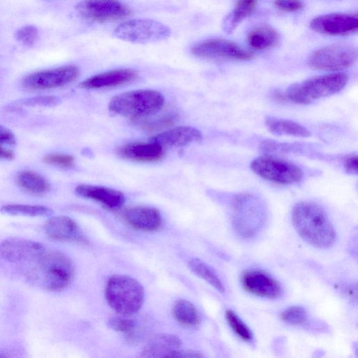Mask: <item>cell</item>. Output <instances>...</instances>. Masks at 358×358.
Segmentation results:
<instances>
[{"label":"cell","mask_w":358,"mask_h":358,"mask_svg":"<svg viewBox=\"0 0 358 358\" xmlns=\"http://www.w3.org/2000/svg\"><path fill=\"white\" fill-rule=\"evenodd\" d=\"M292 220L298 234L311 245L326 248L334 243V227L318 204L310 201L297 203L292 209Z\"/></svg>","instance_id":"obj_1"},{"label":"cell","mask_w":358,"mask_h":358,"mask_svg":"<svg viewBox=\"0 0 358 358\" xmlns=\"http://www.w3.org/2000/svg\"><path fill=\"white\" fill-rule=\"evenodd\" d=\"M75 267L71 259L63 252L45 250L31 263L27 280L33 285L51 292L65 289L72 281Z\"/></svg>","instance_id":"obj_2"},{"label":"cell","mask_w":358,"mask_h":358,"mask_svg":"<svg viewBox=\"0 0 358 358\" xmlns=\"http://www.w3.org/2000/svg\"><path fill=\"white\" fill-rule=\"evenodd\" d=\"M105 296L115 311L122 315H131L141 308L145 292L141 284L134 278L115 275L108 279Z\"/></svg>","instance_id":"obj_3"},{"label":"cell","mask_w":358,"mask_h":358,"mask_svg":"<svg viewBox=\"0 0 358 358\" xmlns=\"http://www.w3.org/2000/svg\"><path fill=\"white\" fill-rule=\"evenodd\" d=\"M348 81V76L345 73L315 76L292 85L287 89L286 94L288 99L294 103L308 104L340 92Z\"/></svg>","instance_id":"obj_4"},{"label":"cell","mask_w":358,"mask_h":358,"mask_svg":"<svg viewBox=\"0 0 358 358\" xmlns=\"http://www.w3.org/2000/svg\"><path fill=\"white\" fill-rule=\"evenodd\" d=\"M163 95L155 90H138L115 96L108 108L114 113L133 119L146 117L158 112L164 106Z\"/></svg>","instance_id":"obj_5"},{"label":"cell","mask_w":358,"mask_h":358,"mask_svg":"<svg viewBox=\"0 0 358 358\" xmlns=\"http://www.w3.org/2000/svg\"><path fill=\"white\" fill-rule=\"evenodd\" d=\"M232 225L242 238L255 236L266 220V209L262 201L250 194H241L232 202Z\"/></svg>","instance_id":"obj_6"},{"label":"cell","mask_w":358,"mask_h":358,"mask_svg":"<svg viewBox=\"0 0 358 358\" xmlns=\"http://www.w3.org/2000/svg\"><path fill=\"white\" fill-rule=\"evenodd\" d=\"M113 34L125 41L145 44L166 40L171 36V29L159 21L139 18L120 24Z\"/></svg>","instance_id":"obj_7"},{"label":"cell","mask_w":358,"mask_h":358,"mask_svg":"<svg viewBox=\"0 0 358 358\" xmlns=\"http://www.w3.org/2000/svg\"><path fill=\"white\" fill-rule=\"evenodd\" d=\"M357 59V50L352 45L340 43L315 50L308 59V65L315 70L336 71L352 66Z\"/></svg>","instance_id":"obj_8"},{"label":"cell","mask_w":358,"mask_h":358,"mask_svg":"<svg viewBox=\"0 0 358 358\" xmlns=\"http://www.w3.org/2000/svg\"><path fill=\"white\" fill-rule=\"evenodd\" d=\"M250 167L260 177L279 184L296 183L303 176L302 170L298 166L271 156L255 158L251 162Z\"/></svg>","instance_id":"obj_9"},{"label":"cell","mask_w":358,"mask_h":358,"mask_svg":"<svg viewBox=\"0 0 358 358\" xmlns=\"http://www.w3.org/2000/svg\"><path fill=\"white\" fill-rule=\"evenodd\" d=\"M192 55L206 59H228L249 61L254 58L252 52L238 44L224 38H210L194 44Z\"/></svg>","instance_id":"obj_10"},{"label":"cell","mask_w":358,"mask_h":358,"mask_svg":"<svg viewBox=\"0 0 358 358\" xmlns=\"http://www.w3.org/2000/svg\"><path fill=\"white\" fill-rule=\"evenodd\" d=\"M84 18L96 22H107L124 19L131 10L120 0H82L76 6Z\"/></svg>","instance_id":"obj_11"},{"label":"cell","mask_w":358,"mask_h":358,"mask_svg":"<svg viewBox=\"0 0 358 358\" xmlns=\"http://www.w3.org/2000/svg\"><path fill=\"white\" fill-rule=\"evenodd\" d=\"M79 69L74 65H66L31 73L22 81L27 90H45L65 86L78 78Z\"/></svg>","instance_id":"obj_12"},{"label":"cell","mask_w":358,"mask_h":358,"mask_svg":"<svg viewBox=\"0 0 358 358\" xmlns=\"http://www.w3.org/2000/svg\"><path fill=\"white\" fill-rule=\"evenodd\" d=\"M315 32L331 36H346L358 29V16L352 13H329L319 15L310 22Z\"/></svg>","instance_id":"obj_13"},{"label":"cell","mask_w":358,"mask_h":358,"mask_svg":"<svg viewBox=\"0 0 358 358\" xmlns=\"http://www.w3.org/2000/svg\"><path fill=\"white\" fill-rule=\"evenodd\" d=\"M45 250L41 243L20 237H10L0 243L1 257L16 264L32 263Z\"/></svg>","instance_id":"obj_14"},{"label":"cell","mask_w":358,"mask_h":358,"mask_svg":"<svg viewBox=\"0 0 358 358\" xmlns=\"http://www.w3.org/2000/svg\"><path fill=\"white\" fill-rule=\"evenodd\" d=\"M241 282L245 291L264 298L277 299L282 292L280 284L270 274L259 269L245 271Z\"/></svg>","instance_id":"obj_15"},{"label":"cell","mask_w":358,"mask_h":358,"mask_svg":"<svg viewBox=\"0 0 358 358\" xmlns=\"http://www.w3.org/2000/svg\"><path fill=\"white\" fill-rule=\"evenodd\" d=\"M44 231L49 238L87 244V240L78 224L71 217L58 215L48 219L44 224Z\"/></svg>","instance_id":"obj_16"},{"label":"cell","mask_w":358,"mask_h":358,"mask_svg":"<svg viewBox=\"0 0 358 358\" xmlns=\"http://www.w3.org/2000/svg\"><path fill=\"white\" fill-rule=\"evenodd\" d=\"M138 76L131 69H117L100 73L85 79L79 86L84 89H99L116 87L132 82Z\"/></svg>","instance_id":"obj_17"},{"label":"cell","mask_w":358,"mask_h":358,"mask_svg":"<svg viewBox=\"0 0 358 358\" xmlns=\"http://www.w3.org/2000/svg\"><path fill=\"white\" fill-rule=\"evenodd\" d=\"M75 191L78 196L98 201L111 210L120 208L125 201L121 192L103 186L80 185Z\"/></svg>","instance_id":"obj_18"},{"label":"cell","mask_w":358,"mask_h":358,"mask_svg":"<svg viewBox=\"0 0 358 358\" xmlns=\"http://www.w3.org/2000/svg\"><path fill=\"white\" fill-rule=\"evenodd\" d=\"M117 154L126 159L150 162L162 159L164 155V150L162 146L152 141L133 142L120 147Z\"/></svg>","instance_id":"obj_19"},{"label":"cell","mask_w":358,"mask_h":358,"mask_svg":"<svg viewBox=\"0 0 358 358\" xmlns=\"http://www.w3.org/2000/svg\"><path fill=\"white\" fill-rule=\"evenodd\" d=\"M123 216L130 226L143 231L157 230L162 222L160 212L150 206L129 208L124 212Z\"/></svg>","instance_id":"obj_20"},{"label":"cell","mask_w":358,"mask_h":358,"mask_svg":"<svg viewBox=\"0 0 358 358\" xmlns=\"http://www.w3.org/2000/svg\"><path fill=\"white\" fill-rule=\"evenodd\" d=\"M201 139L202 134L199 130L192 127L182 126L158 134L150 141L162 147H181Z\"/></svg>","instance_id":"obj_21"},{"label":"cell","mask_w":358,"mask_h":358,"mask_svg":"<svg viewBox=\"0 0 358 358\" xmlns=\"http://www.w3.org/2000/svg\"><path fill=\"white\" fill-rule=\"evenodd\" d=\"M180 339L175 335L159 334L153 336L146 343L142 351L145 357H168L173 350L180 349Z\"/></svg>","instance_id":"obj_22"},{"label":"cell","mask_w":358,"mask_h":358,"mask_svg":"<svg viewBox=\"0 0 358 358\" xmlns=\"http://www.w3.org/2000/svg\"><path fill=\"white\" fill-rule=\"evenodd\" d=\"M279 41V34L275 29L268 24L257 26L247 35L249 45L258 50H264L274 47Z\"/></svg>","instance_id":"obj_23"},{"label":"cell","mask_w":358,"mask_h":358,"mask_svg":"<svg viewBox=\"0 0 358 358\" xmlns=\"http://www.w3.org/2000/svg\"><path fill=\"white\" fill-rule=\"evenodd\" d=\"M257 0H236L232 10L225 17L222 29L231 34L236 27L255 10Z\"/></svg>","instance_id":"obj_24"},{"label":"cell","mask_w":358,"mask_h":358,"mask_svg":"<svg viewBox=\"0 0 358 358\" xmlns=\"http://www.w3.org/2000/svg\"><path fill=\"white\" fill-rule=\"evenodd\" d=\"M265 124L268 129L276 135L308 137L311 134L310 131L303 126L289 120L268 117Z\"/></svg>","instance_id":"obj_25"},{"label":"cell","mask_w":358,"mask_h":358,"mask_svg":"<svg viewBox=\"0 0 358 358\" xmlns=\"http://www.w3.org/2000/svg\"><path fill=\"white\" fill-rule=\"evenodd\" d=\"M18 185L25 192L42 195L48 192L50 185L42 175L29 170L22 171L17 176Z\"/></svg>","instance_id":"obj_26"},{"label":"cell","mask_w":358,"mask_h":358,"mask_svg":"<svg viewBox=\"0 0 358 358\" xmlns=\"http://www.w3.org/2000/svg\"><path fill=\"white\" fill-rule=\"evenodd\" d=\"M172 315L178 323L185 327H195L200 322L196 307L185 299L175 302L172 308Z\"/></svg>","instance_id":"obj_27"},{"label":"cell","mask_w":358,"mask_h":358,"mask_svg":"<svg viewBox=\"0 0 358 358\" xmlns=\"http://www.w3.org/2000/svg\"><path fill=\"white\" fill-rule=\"evenodd\" d=\"M190 269L198 276L203 278L220 292L225 289L216 272L206 263L199 259H192L188 263Z\"/></svg>","instance_id":"obj_28"},{"label":"cell","mask_w":358,"mask_h":358,"mask_svg":"<svg viewBox=\"0 0 358 358\" xmlns=\"http://www.w3.org/2000/svg\"><path fill=\"white\" fill-rule=\"evenodd\" d=\"M1 212L10 215L48 217L52 214V209L38 205L8 204L3 206Z\"/></svg>","instance_id":"obj_29"},{"label":"cell","mask_w":358,"mask_h":358,"mask_svg":"<svg viewBox=\"0 0 358 358\" xmlns=\"http://www.w3.org/2000/svg\"><path fill=\"white\" fill-rule=\"evenodd\" d=\"M136 124L146 131H158L174 124L178 120L176 114H166L151 119L145 117L135 119Z\"/></svg>","instance_id":"obj_30"},{"label":"cell","mask_w":358,"mask_h":358,"mask_svg":"<svg viewBox=\"0 0 358 358\" xmlns=\"http://www.w3.org/2000/svg\"><path fill=\"white\" fill-rule=\"evenodd\" d=\"M225 317L229 327L239 338L248 342L252 340V331L236 313L231 310H227Z\"/></svg>","instance_id":"obj_31"},{"label":"cell","mask_w":358,"mask_h":358,"mask_svg":"<svg viewBox=\"0 0 358 358\" xmlns=\"http://www.w3.org/2000/svg\"><path fill=\"white\" fill-rule=\"evenodd\" d=\"M16 144L14 134L6 127L0 124V159L10 160L15 154L11 147Z\"/></svg>","instance_id":"obj_32"},{"label":"cell","mask_w":358,"mask_h":358,"mask_svg":"<svg viewBox=\"0 0 358 358\" xmlns=\"http://www.w3.org/2000/svg\"><path fill=\"white\" fill-rule=\"evenodd\" d=\"M280 317L283 322L292 325H302L306 324L308 320L306 309L298 306L285 309L281 313Z\"/></svg>","instance_id":"obj_33"},{"label":"cell","mask_w":358,"mask_h":358,"mask_svg":"<svg viewBox=\"0 0 358 358\" xmlns=\"http://www.w3.org/2000/svg\"><path fill=\"white\" fill-rule=\"evenodd\" d=\"M16 38L22 44L31 46L38 38V30L34 25H26L19 29L16 32Z\"/></svg>","instance_id":"obj_34"},{"label":"cell","mask_w":358,"mask_h":358,"mask_svg":"<svg viewBox=\"0 0 358 358\" xmlns=\"http://www.w3.org/2000/svg\"><path fill=\"white\" fill-rule=\"evenodd\" d=\"M108 325L114 331L130 334L135 329L137 324L134 320L122 317H112L108 320Z\"/></svg>","instance_id":"obj_35"},{"label":"cell","mask_w":358,"mask_h":358,"mask_svg":"<svg viewBox=\"0 0 358 358\" xmlns=\"http://www.w3.org/2000/svg\"><path fill=\"white\" fill-rule=\"evenodd\" d=\"M21 103L28 106L53 107L60 103V99L55 96H40L23 99Z\"/></svg>","instance_id":"obj_36"},{"label":"cell","mask_w":358,"mask_h":358,"mask_svg":"<svg viewBox=\"0 0 358 358\" xmlns=\"http://www.w3.org/2000/svg\"><path fill=\"white\" fill-rule=\"evenodd\" d=\"M43 162L60 167L69 168L74 164V158L69 155L49 154L44 157Z\"/></svg>","instance_id":"obj_37"},{"label":"cell","mask_w":358,"mask_h":358,"mask_svg":"<svg viewBox=\"0 0 358 358\" xmlns=\"http://www.w3.org/2000/svg\"><path fill=\"white\" fill-rule=\"evenodd\" d=\"M274 5L279 10L286 12H296L303 7L301 0H274Z\"/></svg>","instance_id":"obj_38"},{"label":"cell","mask_w":358,"mask_h":358,"mask_svg":"<svg viewBox=\"0 0 358 358\" xmlns=\"http://www.w3.org/2000/svg\"><path fill=\"white\" fill-rule=\"evenodd\" d=\"M203 355L199 352L191 350H181L180 349L172 351L168 356L169 358H198Z\"/></svg>","instance_id":"obj_39"},{"label":"cell","mask_w":358,"mask_h":358,"mask_svg":"<svg viewBox=\"0 0 358 358\" xmlns=\"http://www.w3.org/2000/svg\"><path fill=\"white\" fill-rule=\"evenodd\" d=\"M357 156L352 155L347 157L343 163L345 171L350 174H357L358 170Z\"/></svg>","instance_id":"obj_40"},{"label":"cell","mask_w":358,"mask_h":358,"mask_svg":"<svg viewBox=\"0 0 358 358\" xmlns=\"http://www.w3.org/2000/svg\"><path fill=\"white\" fill-rule=\"evenodd\" d=\"M271 97L279 102H282L288 99L286 93H284L280 90H274L271 93Z\"/></svg>","instance_id":"obj_41"}]
</instances>
